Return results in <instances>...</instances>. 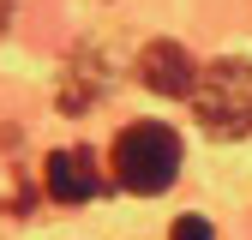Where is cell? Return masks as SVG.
<instances>
[{
  "instance_id": "6da1fadb",
  "label": "cell",
  "mask_w": 252,
  "mask_h": 240,
  "mask_svg": "<svg viewBox=\"0 0 252 240\" xmlns=\"http://www.w3.org/2000/svg\"><path fill=\"white\" fill-rule=\"evenodd\" d=\"M192 114L210 138H246L252 132V66L246 60H210L192 84Z\"/></svg>"
},
{
  "instance_id": "7a4b0ae2",
  "label": "cell",
  "mask_w": 252,
  "mask_h": 240,
  "mask_svg": "<svg viewBox=\"0 0 252 240\" xmlns=\"http://www.w3.org/2000/svg\"><path fill=\"white\" fill-rule=\"evenodd\" d=\"M174 174H180V138L162 120H138V126H126L114 138V180L126 192L156 198L174 186Z\"/></svg>"
},
{
  "instance_id": "3957f363",
  "label": "cell",
  "mask_w": 252,
  "mask_h": 240,
  "mask_svg": "<svg viewBox=\"0 0 252 240\" xmlns=\"http://www.w3.org/2000/svg\"><path fill=\"white\" fill-rule=\"evenodd\" d=\"M138 78L156 90V96H192V84H198V60L186 54L180 42H150L138 54Z\"/></svg>"
},
{
  "instance_id": "277c9868",
  "label": "cell",
  "mask_w": 252,
  "mask_h": 240,
  "mask_svg": "<svg viewBox=\"0 0 252 240\" xmlns=\"http://www.w3.org/2000/svg\"><path fill=\"white\" fill-rule=\"evenodd\" d=\"M42 186L54 204H84L96 198V162H90V150H54V156L42 162Z\"/></svg>"
},
{
  "instance_id": "5b68a950",
  "label": "cell",
  "mask_w": 252,
  "mask_h": 240,
  "mask_svg": "<svg viewBox=\"0 0 252 240\" xmlns=\"http://www.w3.org/2000/svg\"><path fill=\"white\" fill-rule=\"evenodd\" d=\"M96 84H102V78H96V72H84V54H78V66H72V84L60 90V108H66V114H78L90 96H96Z\"/></svg>"
},
{
  "instance_id": "8992f818",
  "label": "cell",
  "mask_w": 252,
  "mask_h": 240,
  "mask_svg": "<svg viewBox=\"0 0 252 240\" xmlns=\"http://www.w3.org/2000/svg\"><path fill=\"white\" fill-rule=\"evenodd\" d=\"M168 240H216V234H210V222H204V216H180Z\"/></svg>"
},
{
  "instance_id": "52a82bcc",
  "label": "cell",
  "mask_w": 252,
  "mask_h": 240,
  "mask_svg": "<svg viewBox=\"0 0 252 240\" xmlns=\"http://www.w3.org/2000/svg\"><path fill=\"white\" fill-rule=\"evenodd\" d=\"M6 12H12V0H0V30H6Z\"/></svg>"
}]
</instances>
